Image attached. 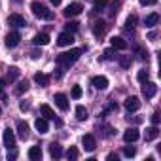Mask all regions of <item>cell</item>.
<instances>
[{
  "mask_svg": "<svg viewBox=\"0 0 161 161\" xmlns=\"http://www.w3.org/2000/svg\"><path fill=\"white\" fill-rule=\"evenodd\" d=\"M32 44H34V46H47V44H49V34H46V32L36 34V36L32 38Z\"/></svg>",
  "mask_w": 161,
  "mask_h": 161,
  "instance_id": "obj_17",
  "label": "cell"
},
{
  "mask_svg": "<svg viewBox=\"0 0 161 161\" xmlns=\"http://www.w3.org/2000/svg\"><path fill=\"white\" fill-rule=\"evenodd\" d=\"M91 86L95 89H106L108 87V78L106 76H95V78H91Z\"/></svg>",
  "mask_w": 161,
  "mask_h": 161,
  "instance_id": "obj_11",
  "label": "cell"
},
{
  "mask_svg": "<svg viewBox=\"0 0 161 161\" xmlns=\"http://www.w3.org/2000/svg\"><path fill=\"white\" fill-rule=\"evenodd\" d=\"M17 78H19V68L17 66H10L8 68V80L14 82V80H17Z\"/></svg>",
  "mask_w": 161,
  "mask_h": 161,
  "instance_id": "obj_26",
  "label": "cell"
},
{
  "mask_svg": "<svg viewBox=\"0 0 161 161\" xmlns=\"http://www.w3.org/2000/svg\"><path fill=\"white\" fill-rule=\"evenodd\" d=\"M104 32H106V23H104V21H101V19H99V21H95V23H93V34H95L97 38H101Z\"/></svg>",
  "mask_w": 161,
  "mask_h": 161,
  "instance_id": "obj_14",
  "label": "cell"
},
{
  "mask_svg": "<svg viewBox=\"0 0 161 161\" xmlns=\"http://www.w3.org/2000/svg\"><path fill=\"white\" fill-rule=\"evenodd\" d=\"M157 23H159V15H157V14H150V15H148V17L144 19V25H146L148 29H152V27H155Z\"/></svg>",
  "mask_w": 161,
  "mask_h": 161,
  "instance_id": "obj_24",
  "label": "cell"
},
{
  "mask_svg": "<svg viewBox=\"0 0 161 161\" xmlns=\"http://www.w3.org/2000/svg\"><path fill=\"white\" fill-rule=\"evenodd\" d=\"M19 108L25 112V110H29V108H31V104H29V103H21V104H19Z\"/></svg>",
  "mask_w": 161,
  "mask_h": 161,
  "instance_id": "obj_42",
  "label": "cell"
},
{
  "mask_svg": "<svg viewBox=\"0 0 161 161\" xmlns=\"http://www.w3.org/2000/svg\"><path fill=\"white\" fill-rule=\"evenodd\" d=\"M123 155L125 157H135L136 155V148L135 146H125L123 148Z\"/></svg>",
  "mask_w": 161,
  "mask_h": 161,
  "instance_id": "obj_30",
  "label": "cell"
},
{
  "mask_svg": "<svg viewBox=\"0 0 161 161\" xmlns=\"http://www.w3.org/2000/svg\"><path fill=\"white\" fill-rule=\"evenodd\" d=\"M31 10H32V14H34L38 19H51V17H53L51 10H49L47 6H44L42 2H38V0H34V2L31 4Z\"/></svg>",
  "mask_w": 161,
  "mask_h": 161,
  "instance_id": "obj_2",
  "label": "cell"
},
{
  "mask_svg": "<svg viewBox=\"0 0 161 161\" xmlns=\"http://www.w3.org/2000/svg\"><path fill=\"white\" fill-rule=\"evenodd\" d=\"M152 123L153 125H159V112H153L152 114Z\"/></svg>",
  "mask_w": 161,
  "mask_h": 161,
  "instance_id": "obj_38",
  "label": "cell"
},
{
  "mask_svg": "<svg viewBox=\"0 0 161 161\" xmlns=\"http://www.w3.org/2000/svg\"><path fill=\"white\" fill-rule=\"evenodd\" d=\"M29 131H31V129H29V123H27V121H17V133H19V136H21L23 140L29 138V135H31Z\"/></svg>",
  "mask_w": 161,
  "mask_h": 161,
  "instance_id": "obj_16",
  "label": "cell"
},
{
  "mask_svg": "<svg viewBox=\"0 0 161 161\" xmlns=\"http://www.w3.org/2000/svg\"><path fill=\"white\" fill-rule=\"evenodd\" d=\"M82 144H84V148H86L87 152H93V150L97 148V140H95V136H93V135H84Z\"/></svg>",
  "mask_w": 161,
  "mask_h": 161,
  "instance_id": "obj_13",
  "label": "cell"
},
{
  "mask_svg": "<svg viewBox=\"0 0 161 161\" xmlns=\"http://www.w3.org/2000/svg\"><path fill=\"white\" fill-rule=\"evenodd\" d=\"M4 146L8 148V150H15V133L10 129V127H6L4 129Z\"/></svg>",
  "mask_w": 161,
  "mask_h": 161,
  "instance_id": "obj_3",
  "label": "cell"
},
{
  "mask_svg": "<svg viewBox=\"0 0 161 161\" xmlns=\"http://www.w3.org/2000/svg\"><path fill=\"white\" fill-rule=\"evenodd\" d=\"M157 136H159V129H157V125H152V127L146 129V135H144L146 140H155Z\"/></svg>",
  "mask_w": 161,
  "mask_h": 161,
  "instance_id": "obj_21",
  "label": "cell"
},
{
  "mask_svg": "<svg viewBox=\"0 0 161 161\" xmlns=\"http://www.w3.org/2000/svg\"><path fill=\"white\" fill-rule=\"evenodd\" d=\"M138 136H140V133H138V129H136V127H131V129H127V131L123 133V140H125L127 144L136 142V140H138Z\"/></svg>",
  "mask_w": 161,
  "mask_h": 161,
  "instance_id": "obj_8",
  "label": "cell"
},
{
  "mask_svg": "<svg viewBox=\"0 0 161 161\" xmlns=\"http://www.w3.org/2000/svg\"><path fill=\"white\" fill-rule=\"evenodd\" d=\"M8 25H12V27H27V19L23 17V15H19V14H12L10 17H8Z\"/></svg>",
  "mask_w": 161,
  "mask_h": 161,
  "instance_id": "obj_6",
  "label": "cell"
},
{
  "mask_svg": "<svg viewBox=\"0 0 161 161\" xmlns=\"http://www.w3.org/2000/svg\"><path fill=\"white\" fill-rule=\"evenodd\" d=\"M34 82H36L40 87H46V86L49 84V76H47V74H42V72H36V74H34Z\"/></svg>",
  "mask_w": 161,
  "mask_h": 161,
  "instance_id": "obj_20",
  "label": "cell"
},
{
  "mask_svg": "<svg viewBox=\"0 0 161 161\" xmlns=\"http://www.w3.org/2000/svg\"><path fill=\"white\" fill-rule=\"evenodd\" d=\"M40 112H42V116H44L46 119H53V118H55L53 108H51V106H47V104H42V106H40Z\"/></svg>",
  "mask_w": 161,
  "mask_h": 161,
  "instance_id": "obj_25",
  "label": "cell"
},
{
  "mask_svg": "<svg viewBox=\"0 0 161 161\" xmlns=\"http://www.w3.org/2000/svg\"><path fill=\"white\" fill-rule=\"evenodd\" d=\"M78 27H80L78 21H68V23H66V32H72V34H74V32L78 31Z\"/></svg>",
  "mask_w": 161,
  "mask_h": 161,
  "instance_id": "obj_31",
  "label": "cell"
},
{
  "mask_svg": "<svg viewBox=\"0 0 161 161\" xmlns=\"http://www.w3.org/2000/svg\"><path fill=\"white\" fill-rule=\"evenodd\" d=\"M15 157H17V153L12 150V153H8V159H15Z\"/></svg>",
  "mask_w": 161,
  "mask_h": 161,
  "instance_id": "obj_46",
  "label": "cell"
},
{
  "mask_svg": "<svg viewBox=\"0 0 161 161\" xmlns=\"http://www.w3.org/2000/svg\"><path fill=\"white\" fill-rule=\"evenodd\" d=\"M110 8H112V10H110V14H112V15H114V14H118V8H119V2H114V4H112Z\"/></svg>",
  "mask_w": 161,
  "mask_h": 161,
  "instance_id": "obj_39",
  "label": "cell"
},
{
  "mask_svg": "<svg viewBox=\"0 0 161 161\" xmlns=\"http://www.w3.org/2000/svg\"><path fill=\"white\" fill-rule=\"evenodd\" d=\"M110 46H112L114 49H119V51L127 49V42H125L123 38H119V36H114V38H110Z\"/></svg>",
  "mask_w": 161,
  "mask_h": 161,
  "instance_id": "obj_15",
  "label": "cell"
},
{
  "mask_svg": "<svg viewBox=\"0 0 161 161\" xmlns=\"http://www.w3.org/2000/svg\"><path fill=\"white\" fill-rule=\"evenodd\" d=\"M87 108L86 106H82V104H80V106H76V119L78 121H86L87 119Z\"/></svg>",
  "mask_w": 161,
  "mask_h": 161,
  "instance_id": "obj_23",
  "label": "cell"
},
{
  "mask_svg": "<svg viewBox=\"0 0 161 161\" xmlns=\"http://www.w3.org/2000/svg\"><path fill=\"white\" fill-rule=\"evenodd\" d=\"M136 53H138V57H140V59H146V57H148V53H146L144 49H140V47H136Z\"/></svg>",
  "mask_w": 161,
  "mask_h": 161,
  "instance_id": "obj_40",
  "label": "cell"
},
{
  "mask_svg": "<svg viewBox=\"0 0 161 161\" xmlns=\"http://www.w3.org/2000/svg\"><path fill=\"white\" fill-rule=\"evenodd\" d=\"M31 57H32V59H40V57H42V51H38V49H34V51L31 53Z\"/></svg>",
  "mask_w": 161,
  "mask_h": 161,
  "instance_id": "obj_41",
  "label": "cell"
},
{
  "mask_svg": "<svg viewBox=\"0 0 161 161\" xmlns=\"http://www.w3.org/2000/svg\"><path fill=\"white\" fill-rule=\"evenodd\" d=\"M29 159L40 161V159H42V148H40V146H32V148L29 150Z\"/></svg>",
  "mask_w": 161,
  "mask_h": 161,
  "instance_id": "obj_22",
  "label": "cell"
},
{
  "mask_svg": "<svg viewBox=\"0 0 161 161\" xmlns=\"http://www.w3.org/2000/svg\"><path fill=\"white\" fill-rule=\"evenodd\" d=\"M49 2H51V4H53V6H59V4H61V2H63V0H49Z\"/></svg>",
  "mask_w": 161,
  "mask_h": 161,
  "instance_id": "obj_48",
  "label": "cell"
},
{
  "mask_svg": "<svg viewBox=\"0 0 161 161\" xmlns=\"http://www.w3.org/2000/svg\"><path fill=\"white\" fill-rule=\"evenodd\" d=\"M155 93H157V86H155L153 82H150V80H148V82L142 84V95H144L146 99H152Z\"/></svg>",
  "mask_w": 161,
  "mask_h": 161,
  "instance_id": "obj_5",
  "label": "cell"
},
{
  "mask_svg": "<svg viewBox=\"0 0 161 161\" xmlns=\"http://www.w3.org/2000/svg\"><path fill=\"white\" fill-rule=\"evenodd\" d=\"M53 121H55V127H63V121L59 118H53Z\"/></svg>",
  "mask_w": 161,
  "mask_h": 161,
  "instance_id": "obj_44",
  "label": "cell"
},
{
  "mask_svg": "<svg viewBox=\"0 0 161 161\" xmlns=\"http://www.w3.org/2000/svg\"><path fill=\"white\" fill-rule=\"evenodd\" d=\"M78 155H80V152H78V148H74V146H70V148H68V152H66V157L74 161V159H78Z\"/></svg>",
  "mask_w": 161,
  "mask_h": 161,
  "instance_id": "obj_29",
  "label": "cell"
},
{
  "mask_svg": "<svg viewBox=\"0 0 161 161\" xmlns=\"http://www.w3.org/2000/svg\"><path fill=\"white\" fill-rule=\"evenodd\" d=\"M155 36H157V32H155V31H152V32L148 34V38H150V40H155Z\"/></svg>",
  "mask_w": 161,
  "mask_h": 161,
  "instance_id": "obj_45",
  "label": "cell"
},
{
  "mask_svg": "<svg viewBox=\"0 0 161 161\" xmlns=\"http://www.w3.org/2000/svg\"><path fill=\"white\" fill-rule=\"evenodd\" d=\"M136 80H138L140 84L148 82V80H150V74H148V70H138V74H136Z\"/></svg>",
  "mask_w": 161,
  "mask_h": 161,
  "instance_id": "obj_28",
  "label": "cell"
},
{
  "mask_svg": "<svg viewBox=\"0 0 161 161\" xmlns=\"http://www.w3.org/2000/svg\"><path fill=\"white\" fill-rule=\"evenodd\" d=\"M4 93V80H0V95Z\"/></svg>",
  "mask_w": 161,
  "mask_h": 161,
  "instance_id": "obj_47",
  "label": "cell"
},
{
  "mask_svg": "<svg viewBox=\"0 0 161 161\" xmlns=\"http://www.w3.org/2000/svg\"><path fill=\"white\" fill-rule=\"evenodd\" d=\"M0 114H2V108H0Z\"/></svg>",
  "mask_w": 161,
  "mask_h": 161,
  "instance_id": "obj_49",
  "label": "cell"
},
{
  "mask_svg": "<svg viewBox=\"0 0 161 161\" xmlns=\"http://www.w3.org/2000/svg\"><path fill=\"white\" fill-rule=\"evenodd\" d=\"M108 161H118V153H108Z\"/></svg>",
  "mask_w": 161,
  "mask_h": 161,
  "instance_id": "obj_43",
  "label": "cell"
},
{
  "mask_svg": "<svg viewBox=\"0 0 161 161\" xmlns=\"http://www.w3.org/2000/svg\"><path fill=\"white\" fill-rule=\"evenodd\" d=\"M103 59H104V61H112V59H114V51H112V49H104Z\"/></svg>",
  "mask_w": 161,
  "mask_h": 161,
  "instance_id": "obj_36",
  "label": "cell"
},
{
  "mask_svg": "<svg viewBox=\"0 0 161 161\" xmlns=\"http://www.w3.org/2000/svg\"><path fill=\"white\" fill-rule=\"evenodd\" d=\"M19 42H21V34H19L17 31H12V32L6 34V46H8V47H15Z\"/></svg>",
  "mask_w": 161,
  "mask_h": 161,
  "instance_id": "obj_9",
  "label": "cell"
},
{
  "mask_svg": "<svg viewBox=\"0 0 161 161\" xmlns=\"http://www.w3.org/2000/svg\"><path fill=\"white\" fill-rule=\"evenodd\" d=\"M82 4H78V2H74V4H68L66 6V10H64V17H74V15H80L82 14Z\"/></svg>",
  "mask_w": 161,
  "mask_h": 161,
  "instance_id": "obj_10",
  "label": "cell"
},
{
  "mask_svg": "<svg viewBox=\"0 0 161 161\" xmlns=\"http://www.w3.org/2000/svg\"><path fill=\"white\" fill-rule=\"evenodd\" d=\"M119 64H121L123 68H127V66L131 64V57H127V55H121V57H119Z\"/></svg>",
  "mask_w": 161,
  "mask_h": 161,
  "instance_id": "obj_34",
  "label": "cell"
},
{
  "mask_svg": "<svg viewBox=\"0 0 161 161\" xmlns=\"http://www.w3.org/2000/svg\"><path fill=\"white\" fill-rule=\"evenodd\" d=\"M53 101H55V104H57L63 112H66V110H68V97H66L64 93H57V95L53 97Z\"/></svg>",
  "mask_w": 161,
  "mask_h": 161,
  "instance_id": "obj_12",
  "label": "cell"
},
{
  "mask_svg": "<svg viewBox=\"0 0 161 161\" xmlns=\"http://www.w3.org/2000/svg\"><path fill=\"white\" fill-rule=\"evenodd\" d=\"M138 2L142 6H153V4H157V0H138Z\"/></svg>",
  "mask_w": 161,
  "mask_h": 161,
  "instance_id": "obj_37",
  "label": "cell"
},
{
  "mask_svg": "<svg viewBox=\"0 0 161 161\" xmlns=\"http://www.w3.org/2000/svg\"><path fill=\"white\" fill-rule=\"evenodd\" d=\"M80 97H82V87H80V86H74V87H72V99H80Z\"/></svg>",
  "mask_w": 161,
  "mask_h": 161,
  "instance_id": "obj_35",
  "label": "cell"
},
{
  "mask_svg": "<svg viewBox=\"0 0 161 161\" xmlns=\"http://www.w3.org/2000/svg\"><path fill=\"white\" fill-rule=\"evenodd\" d=\"M123 106H125V110L127 112H136L138 108H140V99L138 97H127L125 99V103H123Z\"/></svg>",
  "mask_w": 161,
  "mask_h": 161,
  "instance_id": "obj_4",
  "label": "cell"
},
{
  "mask_svg": "<svg viewBox=\"0 0 161 161\" xmlns=\"http://www.w3.org/2000/svg\"><path fill=\"white\" fill-rule=\"evenodd\" d=\"M108 6V0H95L93 2V10L95 12H101V10H104Z\"/></svg>",
  "mask_w": 161,
  "mask_h": 161,
  "instance_id": "obj_27",
  "label": "cell"
},
{
  "mask_svg": "<svg viewBox=\"0 0 161 161\" xmlns=\"http://www.w3.org/2000/svg\"><path fill=\"white\" fill-rule=\"evenodd\" d=\"M15 2H19V0H15Z\"/></svg>",
  "mask_w": 161,
  "mask_h": 161,
  "instance_id": "obj_50",
  "label": "cell"
},
{
  "mask_svg": "<svg viewBox=\"0 0 161 161\" xmlns=\"http://www.w3.org/2000/svg\"><path fill=\"white\" fill-rule=\"evenodd\" d=\"M27 89H29V82H27V80H25V82H19V86H17L15 93H17V95H21V93H25Z\"/></svg>",
  "mask_w": 161,
  "mask_h": 161,
  "instance_id": "obj_32",
  "label": "cell"
},
{
  "mask_svg": "<svg viewBox=\"0 0 161 161\" xmlns=\"http://www.w3.org/2000/svg\"><path fill=\"white\" fill-rule=\"evenodd\" d=\"M135 25H136V15H129L127 21H125V27H127V29H133Z\"/></svg>",
  "mask_w": 161,
  "mask_h": 161,
  "instance_id": "obj_33",
  "label": "cell"
},
{
  "mask_svg": "<svg viewBox=\"0 0 161 161\" xmlns=\"http://www.w3.org/2000/svg\"><path fill=\"white\" fill-rule=\"evenodd\" d=\"M49 155H51L53 159H61V157H63V148H61L57 142L49 144Z\"/></svg>",
  "mask_w": 161,
  "mask_h": 161,
  "instance_id": "obj_19",
  "label": "cell"
},
{
  "mask_svg": "<svg viewBox=\"0 0 161 161\" xmlns=\"http://www.w3.org/2000/svg\"><path fill=\"white\" fill-rule=\"evenodd\" d=\"M82 51H84V49H78V47H74V49H70V51H64V53L57 55V64H61V66H64V68L72 66V64H74V63L80 59Z\"/></svg>",
  "mask_w": 161,
  "mask_h": 161,
  "instance_id": "obj_1",
  "label": "cell"
},
{
  "mask_svg": "<svg viewBox=\"0 0 161 161\" xmlns=\"http://www.w3.org/2000/svg\"><path fill=\"white\" fill-rule=\"evenodd\" d=\"M57 44H59L61 47L72 46V44H74V34H72V32H61L59 38H57Z\"/></svg>",
  "mask_w": 161,
  "mask_h": 161,
  "instance_id": "obj_7",
  "label": "cell"
},
{
  "mask_svg": "<svg viewBox=\"0 0 161 161\" xmlns=\"http://www.w3.org/2000/svg\"><path fill=\"white\" fill-rule=\"evenodd\" d=\"M34 127H36V131L42 133V135L49 131V125H47V119H46V118H38V119L34 121Z\"/></svg>",
  "mask_w": 161,
  "mask_h": 161,
  "instance_id": "obj_18",
  "label": "cell"
}]
</instances>
